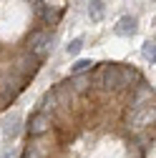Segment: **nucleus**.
Listing matches in <instances>:
<instances>
[{
    "label": "nucleus",
    "instance_id": "nucleus-14",
    "mask_svg": "<svg viewBox=\"0 0 156 158\" xmlns=\"http://www.w3.org/2000/svg\"><path fill=\"white\" fill-rule=\"evenodd\" d=\"M55 103H58L55 90H48V93L43 95V108H55Z\"/></svg>",
    "mask_w": 156,
    "mask_h": 158
},
{
    "label": "nucleus",
    "instance_id": "nucleus-1",
    "mask_svg": "<svg viewBox=\"0 0 156 158\" xmlns=\"http://www.w3.org/2000/svg\"><path fill=\"white\" fill-rule=\"evenodd\" d=\"M23 88H25V78H20L18 73L3 75L0 78V108H8Z\"/></svg>",
    "mask_w": 156,
    "mask_h": 158
},
{
    "label": "nucleus",
    "instance_id": "nucleus-5",
    "mask_svg": "<svg viewBox=\"0 0 156 158\" xmlns=\"http://www.w3.org/2000/svg\"><path fill=\"white\" fill-rule=\"evenodd\" d=\"M33 10H35V15H41V20L46 25H55L58 23V13L50 5H46L43 0H33Z\"/></svg>",
    "mask_w": 156,
    "mask_h": 158
},
{
    "label": "nucleus",
    "instance_id": "nucleus-2",
    "mask_svg": "<svg viewBox=\"0 0 156 158\" xmlns=\"http://www.w3.org/2000/svg\"><path fill=\"white\" fill-rule=\"evenodd\" d=\"M41 60H43L41 55H35V53L25 50V53H23V55L15 60V73L20 75V78H25V81H28L30 75H35V73H38V68H41Z\"/></svg>",
    "mask_w": 156,
    "mask_h": 158
},
{
    "label": "nucleus",
    "instance_id": "nucleus-7",
    "mask_svg": "<svg viewBox=\"0 0 156 158\" xmlns=\"http://www.w3.org/2000/svg\"><path fill=\"white\" fill-rule=\"evenodd\" d=\"M103 15H106V5L101 3V0H91V5H88V18H91L93 23H101Z\"/></svg>",
    "mask_w": 156,
    "mask_h": 158
},
{
    "label": "nucleus",
    "instance_id": "nucleus-12",
    "mask_svg": "<svg viewBox=\"0 0 156 158\" xmlns=\"http://www.w3.org/2000/svg\"><path fill=\"white\" fill-rule=\"evenodd\" d=\"M23 158H43V151L38 148V143H28L23 151Z\"/></svg>",
    "mask_w": 156,
    "mask_h": 158
},
{
    "label": "nucleus",
    "instance_id": "nucleus-15",
    "mask_svg": "<svg viewBox=\"0 0 156 158\" xmlns=\"http://www.w3.org/2000/svg\"><path fill=\"white\" fill-rule=\"evenodd\" d=\"M3 158H8V153H5V156H3Z\"/></svg>",
    "mask_w": 156,
    "mask_h": 158
},
{
    "label": "nucleus",
    "instance_id": "nucleus-8",
    "mask_svg": "<svg viewBox=\"0 0 156 158\" xmlns=\"http://www.w3.org/2000/svg\"><path fill=\"white\" fill-rule=\"evenodd\" d=\"M18 123H20V118H18L15 113L8 118V121H5V128H3V133H5V138H10V141H13V138L18 135V131H20V126H18Z\"/></svg>",
    "mask_w": 156,
    "mask_h": 158
},
{
    "label": "nucleus",
    "instance_id": "nucleus-11",
    "mask_svg": "<svg viewBox=\"0 0 156 158\" xmlns=\"http://www.w3.org/2000/svg\"><path fill=\"white\" fill-rule=\"evenodd\" d=\"M141 53H144V58H146V60H156V43L154 40H146L144 43V48H141Z\"/></svg>",
    "mask_w": 156,
    "mask_h": 158
},
{
    "label": "nucleus",
    "instance_id": "nucleus-3",
    "mask_svg": "<svg viewBox=\"0 0 156 158\" xmlns=\"http://www.w3.org/2000/svg\"><path fill=\"white\" fill-rule=\"evenodd\" d=\"M50 48V33L48 30H35L30 38H28V50L35 53V55H46V50Z\"/></svg>",
    "mask_w": 156,
    "mask_h": 158
},
{
    "label": "nucleus",
    "instance_id": "nucleus-4",
    "mask_svg": "<svg viewBox=\"0 0 156 158\" xmlns=\"http://www.w3.org/2000/svg\"><path fill=\"white\" fill-rule=\"evenodd\" d=\"M48 128H50V115H48L46 110H38V113L30 115V121H28V133H30V135H41V133H46Z\"/></svg>",
    "mask_w": 156,
    "mask_h": 158
},
{
    "label": "nucleus",
    "instance_id": "nucleus-9",
    "mask_svg": "<svg viewBox=\"0 0 156 158\" xmlns=\"http://www.w3.org/2000/svg\"><path fill=\"white\" fill-rule=\"evenodd\" d=\"M93 60H88V58H83V60H76L73 65H71V75H83V73H88V70H93Z\"/></svg>",
    "mask_w": 156,
    "mask_h": 158
},
{
    "label": "nucleus",
    "instance_id": "nucleus-6",
    "mask_svg": "<svg viewBox=\"0 0 156 158\" xmlns=\"http://www.w3.org/2000/svg\"><path fill=\"white\" fill-rule=\"evenodd\" d=\"M136 25H139V23H136V18L126 15V18H121V20H119V25L113 28V33L126 38V35H133V33H136Z\"/></svg>",
    "mask_w": 156,
    "mask_h": 158
},
{
    "label": "nucleus",
    "instance_id": "nucleus-10",
    "mask_svg": "<svg viewBox=\"0 0 156 158\" xmlns=\"http://www.w3.org/2000/svg\"><path fill=\"white\" fill-rule=\"evenodd\" d=\"M68 85H73V88H71L73 93H83V90H88V78L73 75V81H68Z\"/></svg>",
    "mask_w": 156,
    "mask_h": 158
},
{
    "label": "nucleus",
    "instance_id": "nucleus-13",
    "mask_svg": "<svg viewBox=\"0 0 156 158\" xmlns=\"http://www.w3.org/2000/svg\"><path fill=\"white\" fill-rule=\"evenodd\" d=\"M81 50H83V38H76V40H71V43L66 45V53H68V55H78Z\"/></svg>",
    "mask_w": 156,
    "mask_h": 158
}]
</instances>
